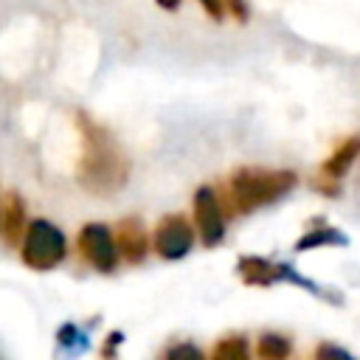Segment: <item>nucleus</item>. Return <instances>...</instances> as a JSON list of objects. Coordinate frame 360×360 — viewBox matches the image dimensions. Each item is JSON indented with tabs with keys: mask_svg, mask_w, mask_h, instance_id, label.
<instances>
[{
	"mask_svg": "<svg viewBox=\"0 0 360 360\" xmlns=\"http://www.w3.org/2000/svg\"><path fill=\"white\" fill-rule=\"evenodd\" d=\"M127 158L96 124H84V155H82V183L96 194H112L127 183Z\"/></svg>",
	"mask_w": 360,
	"mask_h": 360,
	"instance_id": "obj_1",
	"label": "nucleus"
},
{
	"mask_svg": "<svg viewBox=\"0 0 360 360\" xmlns=\"http://www.w3.org/2000/svg\"><path fill=\"white\" fill-rule=\"evenodd\" d=\"M292 186H295L292 172H287V169H256V166L236 169L228 180L231 202L242 214L281 200Z\"/></svg>",
	"mask_w": 360,
	"mask_h": 360,
	"instance_id": "obj_2",
	"label": "nucleus"
},
{
	"mask_svg": "<svg viewBox=\"0 0 360 360\" xmlns=\"http://www.w3.org/2000/svg\"><path fill=\"white\" fill-rule=\"evenodd\" d=\"M65 233L48 222V219H34L25 228L22 239V262L34 270H51L65 259Z\"/></svg>",
	"mask_w": 360,
	"mask_h": 360,
	"instance_id": "obj_3",
	"label": "nucleus"
},
{
	"mask_svg": "<svg viewBox=\"0 0 360 360\" xmlns=\"http://www.w3.org/2000/svg\"><path fill=\"white\" fill-rule=\"evenodd\" d=\"M79 250L101 273H110L118 264V245H115L110 228L101 222H90L79 231Z\"/></svg>",
	"mask_w": 360,
	"mask_h": 360,
	"instance_id": "obj_4",
	"label": "nucleus"
},
{
	"mask_svg": "<svg viewBox=\"0 0 360 360\" xmlns=\"http://www.w3.org/2000/svg\"><path fill=\"white\" fill-rule=\"evenodd\" d=\"M194 225L200 231L202 245L214 248L225 236V217H222V202L211 186L197 188L194 194Z\"/></svg>",
	"mask_w": 360,
	"mask_h": 360,
	"instance_id": "obj_5",
	"label": "nucleus"
},
{
	"mask_svg": "<svg viewBox=\"0 0 360 360\" xmlns=\"http://www.w3.org/2000/svg\"><path fill=\"white\" fill-rule=\"evenodd\" d=\"M194 245V228L188 225V219L183 214H169L160 219L158 231H155V250L158 256L174 262L183 259Z\"/></svg>",
	"mask_w": 360,
	"mask_h": 360,
	"instance_id": "obj_6",
	"label": "nucleus"
},
{
	"mask_svg": "<svg viewBox=\"0 0 360 360\" xmlns=\"http://www.w3.org/2000/svg\"><path fill=\"white\" fill-rule=\"evenodd\" d=\"M357 155H360V138H346V141L323 160V166H321V180L338 183V180L352 169V163L357 160Z\"/></svg>",
	"mask_w": 360,
	"mask_h": 360,
	"instance_id": "obj_7",
	"label": "nucleus"
},
{
	"mask_svg": "<svg viewBox=\"0 0 360 360\" xmlns=\"http://www.w3.org/2000/svg\"><path fill=\"white\" fill-rule=\"evenodd\" d=\"M287 267H276L270 264L267 259H259V256H248V259H239V276L245 284H256V287H270L276 284L278 278H284Z\"/></svg>",
	"mask_w": 360,
	"mask_h": 360,
	"instance_id": "obj_8",
	"label": "nucleus"
},
{
	"mask_svg": "<svg viewBox=\"0 0 360 360\" xmlns=\"http://www.w3.org/2000/svg\"><path fill=\"white\" fill-rule=\"evenodd\" d=\"M118 250L124 253L127 262H143L146 256V233L141 228L138 219H124L118 225V239H115Z\"/></svg>",
	"mask_w": 360,
	"mask_h": 360,
	"instance_id": "obj_9",
	"label": "nucleus"
},
{
	"mask_svg": "<svg viewBox=\"0 0 360 360\" xmlns=\"http://www.w3.org/2000/svg\"><path fill=\"white\" fill-rule=\"evenodd\" d=\"M332 242H343V236L338 231L326 228V225H318L315 231H309V233H304L298 239L295 250H309V248H321V245H332Z\"/></svg>",
	"mask_w": 360,
	"mask_h": 360,
	"instance_id": "obj_10",
	"label": "nucleus"
},
{
	"mask_svg": "<svg viewBox=\"0 0 360 360\" xmlns=\"http://www.w3.org/2000/svg\"><path fill=\"white\" fill-rule=\"evenodd\" d=\"M290 354V343H287V338H281V335H262L259 338V357H264V360H284Z\"/></svg>",
	"mask_w": 360,
	"mask_h": 360,
	"instance_id": "obj_11",
	"label": "nucleus"
},
{
	"mask_svg": "<svg viewBox=\"0 0 360 360\" xmlns=\"http://www.w3.org/2000/svg\"><path fill=\"white\" fill-rule=\"evenodd\" d=\"M217 360H245L248 357V343L242 338H225L214 346L211 352Z\"/></svg>",
	"mask_w": 360,
	"mask_h": 360,
	"instance_id": "obj_12",
	"label": "nucleus"
},
{
	"mask_svg": "<svg viewBox=\"0 0 360 360\" xmlns=\"http://www.w3.org/2000/svg\"><path fill=\"white\" fill-rule=\"evenodd\" d=\"M22 222H25L22 202H20V197H11V200H8V208H6V236H8V242H14V239L20 236Z\"/></svg>",
	"mask_w": 360,
	"mask_h": 360,
	"instance_id": "obj_13",
	"label": "nucleus"
},
{
	"mask_svg": "<svg viewBox=\"0 0 360 360\" xmlns=\"http://www.w3.org/2000/svg\"><path fill=\"white\" fill-rule=\"evenodd\" d=\"M79 338V332L73 329V326H62V332H59V343L62 346H70V349H84L87 343L84 340H76Z\"/></svg>",
	"mask_w": 360,
	"mask_h": 360,
	"instance_id": "obj_14",
	"label": "nucleus"
},
{
	"mask_svg": "<svg viewBox=\"0 0 360 360\" xmlns=\"http://www.w3.org/2000/svg\"><path fill=\"white\" fill-rule=\"evenodd\" d=\"M202 3V8L214 17V20H222V14H225V0H200Z\"/></svg>",
	"mask_w": 360,
	"mask_h": 360,
	"instance_id": "obj_15",
	"label": "nucleus"
},
{
	"mask_svg": "<svg viewBox=\"0 0 360 360\" xmlns=\"http://www.w3.org/2000/svg\"><path fill=\"white\" fill-rule=\"evenodd\" d=\"M225 8H231L236 14V20H248V11H245L242 0H225Z\"/></svg>",
	"mask_w": 360,
	"mask_h": 360,
	"instance_id": "obj_16",
	"label": "nucleus"
},
{
	"mask_svg": "<svg viewBox=\"0 0 360 360\" xmlns=\"http://www.w3.org/2000/svg\"><path fill=\"white\" fill-rule=\"evenodd\" d=\"M166 354H169V357H177V354H194V357H197L200 352H197V349H188V346H177V349H169Z\"/></svg>",
	"mask_w": 360,
	"mask_h": 360,
	"instance_id": "obj_17",
	"label": "nucleus"
},
{
	"mask_svg": "<svg viewBox=\"0 0 360 360\" xmlns=\"http://www.w3.org/2000/svg\"><path fill=\"white\" fill-rule=\"evenodd\" d=\"M318 354H338V357H346V352H340V349H332V346H323V349H318Z\"/></svg>",
	"mask_w": 360,
	"mask_h": 360,
	"instance_id": "obj_18",
	"label": "nucleus"
},
{
	"mask_svg": "<svg viewBox=\"0 0 360 360\" xmlns=\"http://www.w3.org/2000/svg\"><path fill=\"white\" fill-rule=\"evenodd\" d=\"M158 6H163V8H169V11H172V8H177V6H180V0H158Z\"/></svg>",
	"mask_w": 360,
	"mask_h": 360,
	"instance_id": "obj_19",
	"label": "nucleus"
}]
</instances>
